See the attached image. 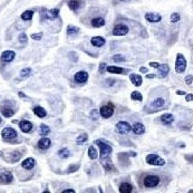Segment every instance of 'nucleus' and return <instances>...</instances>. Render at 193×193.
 <instances>
[{"label": "nucleus", "mask_w": 193, "mask_h": 193, "mask_svg": "<svg viewBox=\"0 0 193 193\" xmlns=\"http://www.w3.org/2000/svg\"><path fill=\"white\" fill-rule=\"evenodd\" d=\"M95 143L100 146V160L103 161V160H105V159H108L109 155H111V153H112V151H113L112 146H111V145H108V144H106L105 142H103V141H100V140L95 141Z\"/></svg>", "instance_id": "obj_1"}, {"label": "nucleus", "mask_w": 193, "mask_h": 193, "mask_svg": "<svg viewBox=\"0 0 193 193\" xmlns=\"http://www.w3.org/2000/svg\"><path fill=\"white\" fill-rule=\"evenodd\" d=\"M187 69V59L182 54H178L176 55V62H175V72L178 74H182L184 73V70Z\"/></svg>", "instance_id": "obj_2"}, {"label": "nucleus", "mask_w": 193, "mask_h": 193, "mask_svg": "<svg viewBox=\"0 0 193 193\" xmlns=\"http://www.w3.org/2000/svg\"><path fill=\"white\" fill-rule=\"evenodd\" d=\"M146 163L149 164V165H157V166H163L165 164V161L163 160L162 157H160L156 154H147L146 157Z\"/></svg>", "instance_id": "obj_3"}, {"label": "nucleus", "mask_w": 193, "mask_h": 193, "mask_svg": "<svg viewBox=\"0 0 193 193\" xmlns=\"http://www.w3.org/2000/svg\"><path fill=\"white\" fill-rule=\"evenodd\" d=\"M131 130L132 126L127 122H125V121H121V122L116 123V125H115V131L117 132L119 134H122V135L127 134Z\"/></svg>", "instance_id": "obj_4"}, {"label": "nucleus", "mask_w": 193, "mask_h": 193, "mask_svg": "<svg viewBox=\"0 0 193 193\" xmlns=\"http://www.w3.org/2000/svg\"><path fill=\"white\" fill-rule=\"evenodd\" d=\"M1 136L5 141H13L17 137V132L13 127H5L1 132Z\"/></svg>", "instance_id": "obj_5"}, {"label": "nucleus", "mask_w": 193, "mask_h": 193, "mask_svg": "<svg viewBox=\"0 0 193 193\" xmlns=\"http://www.w3.org/2000/svg\"><path fill=\"white\" fill-rule=\"evenodd\" d=\"M145 187H155L160 183V178L156 175H147L143 181Z\"/></svg>", "instance_id": "obj_6"}, {"label": "nucleus", "mask_w": 193, "mask_h": 193, "mask_svg": "<svg viewBox=\"0 0 193 193\" xmlns=\"http://www.w3.org/2000/svg\"><path fill=\"white\" fill-rule=\"evenodd\" d=\"M100 114L102 117L104 119H109L112 117L113 114H114V106L112 104H107V105H104L100 107Z\"/></svg>", "instance_id": "obj_7"}, {"label": "nucleus", "mask_w": 193, "mask_h": 193, "mask_svg": "<svg viewBox=\"0 0 193 193\" xmlns=\"http://www.w3.org/2000/svg\"><path fill=\"white\" fill-rule=\"evenodd\" d=\"M59 15V10L58 9H53V10H43L40 13V16H41V19H49V20H53V19H56Z\"/></svg>", "instance_id": "obj_8"}, {"label": "nucleus", "mask_w": 193, "mask_h": 193, "mask_svg": "<svg viewBox=\"0 0 193 193\" xmlns=\"http://www.w3.org/2000/svg\"><path fill=\"white\" fill-rule=\"evenodd\" d=\"M13 181V175L10 171H2L0 173V183L2 184H10Z\"/></svg>", "instance_id": "obj_9"}, {"label": "nucleus", "mask_w": 193, "mask_h": 193, "mask_svg": "<svg viewBox=\"0 0 193 193\" xmlns=\"http://www.w3.org/2000/svg\"><path fill=\"white\" fill-rule=\"evenodd\" d=\"M127 32H128V27L124 24H119L113 29V35L114 36H124Z\"/></svg>", "instance_id": "obj_10"}, {"label": "nucleus", "mask_w": 193, "mask_h": 193, "mask_svg": "<svg viewBox=\"0 0 193 193\" xmlns=\"http://www.w3.org/2000/svg\"><path fill=\"white\" fill-rule=\"evenodd\" d=\"M74 79L78 84H85L88 81V73L85 70H79L77 72L74 76Z\"/></svg>", "instance_id": "obj_11"}, {"label": "nucleus", "mask_w": 193, "mask_h": 193, "mask_svg": "<svg viewBox=\"0 0 193 193\" xmlns=\"http://www.w3.org/2000/svg\"><path fill=\"white\" fill-rule=\"evenodd\" d=\"M145 19L149 21V22H152V24H155V22H160L161 21V15L156 13H145Z\"/></svg>", "instance_id": "obj_12"}, {"label": "nucleus", "mask_w": 193, "mask_h": 193, "mask_svg": "<svg viewBox=\"0 0 193 193\" xmlns=\"http://www.w3.org/2000/svg\"><path fill=\"white\" fill-rule=\"evenodd\" d=\"M15 57H16V54H15V51H13V50H5L1 54V59H2V62H13V59H15Z\"/></svg>", "instance_id": "obj_13"}, {"label": "nucleus", "mask_w": 193, "mask_h": 193, "mask_svg": "<svg viewBox=\"0 0 193 193\" xmlns=\"http://www.w3.org/2000/svg\"><path fill=\"white\" fill-rule=\"evenodd\" d=\"M157 70H159V77L160 78H165L168 74L170 73V67H168V64H160L159 67H157Z\"/></svg>", "instance_id": "obj_14"}, {"label": "nucleus", "mask_w": 193, "mask_h": 193, "mask_svg": "<svg viewBox=\"0 0 193 193\" xmlns=\"http://www.w3.org/2000/svg\"><path fill=\"white\" fill-rule=\"evenodd\" d=\"M21 166L25 170H32L36 166V160L32 159V157H28V159H26L21 162Z\"/></svg>", "instance_id": "obj_15"}, {"label": "nucleus", "mask_w": 193, "mask_h": 193, "mask_svg": "<svg viewBox=\"0 0 193 193\" xmlns=\"http://www.w3.org/2000/svg\"><path fill=\"white\" fill-rule=\"evenodd\" d=\"M50 145H51V141H50L48 137H46V136H43V138H40V140L38 141V147H39L40 149H49Z\"/></svg>", "instance_id": "obj_16"}, {"label": "nucleus", "mask_w": 193, "mask_h": 193, "mask_svg": "<svg viewBox=\"0 0 193 193\" xmlns=\"http://www.w3.org/2000/svg\"><path fill=\"white\" fill-rule=\"evenodd\" d=\"M0 111L2 113V115L7 117V119H9V117H11L13 114H15V111H13V108H11V106H4L1 105L0 106Z\"/></svg>", "instance_id": "obj_17"}, {"label": "nucleus", "mask_w": 193, "mask_h": 193, "mask_svg": "<svg viewBox=\"0 0 193 193\" xmlns=\"http://www.w3.org/2000/svg\"><path fill=\"white\" fill-rule=\"evenodd\" d=\"M106 43L105 38L104 37H100V36H95L91 39V44L95 46V47H102V46H104Z\"/></svg>", "instance_id": "obj_18"}, {"label": "nucleus", "mask_w": 193, "mask_h": 193, "mask_svg": "<svg viewBox=\"0 0 193 193\" xmlns=\"http://www.w3.org/2000/svg\"><path fill=\"white\" fill-rule=\"evenodd\" d=\"M163 106H164V100L161 98V97H159V98H156L154 100L151 104H149V107H152L154 111H159V109H161Z\"/></svg>", "instance_id": "obj_19"}, {"label": "nucleus", "mask_w": 193, "mask_h": 193, "mask_svg": "<svg viewBox=\"0 0 193 193\" xmlns=\"http://www.w3.org/2000/svg\"><path fill=\"white\" fill-rule=\"evenodd\" d=\"M130 81H132V84H133L134 86H136V87H140V86L142 85V83H143V78H142L140 75L131 74V75H130Z\"/></svg>", "instance_id": "obj_20"}, {"label": "nucleus", "mask_w": 193, "mask_h": 193, "mask_svg": "<svg viewBox=\"0 0 193 193\" xmlns=\"http://www.w3.org/2000/svg\"><path fill=\"white\" fill-rule=\"evenodd\" d=\"M132 131L134 132L136 135H142L145 133V126L142 123H135V124L132 126Z\"/></svg>", "instance_id": "obj_21"}, {"label": "nucleus", "mask_w": 193, "mask_h": 193, "mask_svg": "<svg viewBox=\"0 0 193 193\" xmlns=\"http://www.w3.org/2000/svg\"><path fill=\"white\" fill-rule=\"evenodd\" d=\"M21 155H22V153H20V152H18V151H16V152H13V153H10L9 154V156H6L7 161L10 163H16L19 161V159L21 157Z\"/></svg>", "instance_id": "obj_22"}, {"label": "nucleus", "mask_w": 193, "mask_h": 193, "mask_svg": "<svg viewBox=\"0 0 193 193\" xmlns=\"http://www.w3.org/2000/svg\"><path fill=\"white\" fill-rule=\"evenodd\" d=\"M19 127H20V130L24 132V133H29L32 130V124H31L29 121H21L19 123Z\"/></svg>", "instance_id": "obj_23"}, {"label": "nucleus", "mask_w": 193, "mask_h": 193, "mask_svg": "<svg viewBox=\"0 0 193 193\" xmlns=\"http://www.w3.org/2000/svg\"><path fill=\"white\" fill-rule=\"evenodd\" d=\"M68 7L72 9V10H74V11H77L79 8H81V4H83V1L81 0H68Z\"/></svg>", "instance_id": "obj_24"}, {"label": "nucleus", "mask_w": 193, "mask_h": 193, "mask_svg": "<svg viewBox=\"0 0 193 193\" xmlns=\"http://www.w3.org/2000/svg\"><path fill=\"white\" fill-rule=\"evenodd\" d=\"M161 121H162L163 124L165 125H170L173 123V121H174V116L172 115V114H168V113H166V114H163L162 116H161Z\"/></svg>", "instance_id": "obj_25"}, {"label": "nucleus", "mask_w": 193, "mask_h": 193, "mask_svg": "<svg viewBox=\"0 0 193 193\" xmlns=\"http://www.w3.org/2000/svg\"><path fill=\"white\" fill-rule=\"evenodd\" d=\"M34 113H35L36 116L40 117V119H44V117H46V115H47L46 109L43 108L41 106H36V107H34Z\"/></svg>", "instance_id": "obj_26"}, {"label": "nucleus", "mask_w": 193, "mask_h": 193, "mask_svg": "<svg viewBox=\"0 0 193 193\" xmlns=\"http://www.w3.org/2000/svg\"><path fill=\"white\" fill-rule=\"evenodd\" d=\"M106 70L112 74H125V69L122 67H117V66H107Z\"/></svg>", "instance_id": "obj_27"}, {"label": "nucleus", "mask_w": 193, "mask_h": 193, "mask_svg": "<svg viewBox=\"0 0 193 193\" xmlns=\"http://www.w3.org/2000/svg\"><path fill=\"white\" fill-rule=\"evenodd\" d=\"M105 25V20L102 17H96V18L92 19V26L95 27V28H100V27H103Z\"/></svg>", "instance_id": "obj_28"}, {"label": "nucleus", "mask_w": 193, "mask_h": 193, "mask_svg": "<svg viewBox=\"0 0 193 193\" xmlns=\"http://www.w3.org/2000/svg\"><path fill=\"white\" fill-rule=\"evenodd\" d=\"M133 191V187H132L130 183H122L119 185V192L122 193H131Z\"/></svg>", "instance_id": "obj_29"}, {"label": "nucleus", "mask_w": 193, "mask_h": 193, "mask_svg": "<svg viewBox=\"0 0 193 193\" xmlns=\"http://www.w3.org/2000/svg\"><path fill=\"white\" fill-rule=\"evenodd\" d=\"M88 156H89L91 160H96L98 157V153H97V151L93 145L88 147Z\"/></svg>", "instance_id": "obj_30"}, {"label": "nucleus", "mask_w": 193, "mask_h": 193, "mask_svg": "<svg viewBox=\"0 0 193 193\" xmlns=\"http://www.w3.org/2000/svg\"><path fill=\"white\" fill-rule=\"evenodd\" d=\"M58 156L60 157V159H68L69 156H70V151H69L68 149H59L58 151Z\"/></svg>", "instance_id": "obj_31"}, {"label": "nucleus", "mask_w": 193, "mask_h": 193, "mask_svg": "<svg viewBox=\"0 0 193 193\" xmlns=\"http://www.w3.org/2000/svg\"><path fill=\"white\" fill-rule=\"evenodd\" d=\"M50 133V128L48 125L46 124H41L40 125V130H39V134L41 135V136H46V135H48Z\"/></svg>", "instance_id": "obj_32"}, {"label": "nucleus", "mask_w": 193, "mask_h": 193, "mask_svg": "<svg viewBox=\"0 0 193 193\" xmlns=\"http://www.w3.org/2000/svg\"><path fill=\"white\" fill-rule=\"evenodd\" d=\"M79 32V28L78 27H75V26H70L69 25L67 27V35L68 36H73V35H77Z\"/></svg>", "instance_id": "obj_33"}, {"label": "nucleus", "mask_w": 193, "mask_h": 193, "mask_svg": "<svg viewBox=\"0 0 193 193\" xmlns=\"http://www.w3.org/2000/svg\"><path fill=\"white\" fill-rule=\"evenodd\" d=\"M32 16H34V11L32 10H26L25 13H22V15H21V19L24 21H28V20L32 19Z\"/></svg>", "instance_id": "obj_34"}, {"label": "nucleus", "mask_w": 193, "mask_h": 193, "mask_svg": "<svg viewBox=\"0 0 193 193\" xmlns=\"http://www.w3.org/2000/svg\"><path fill=\"white\" fill-rule=\"evenodd\" d=\"M87 140H88V135L86 133H84V134H81L79 136L76 138V143L78 144V145H81L83 143H85Z\"/></svg>", "instance_id": "obj_35"}, {"label": "nucleus", "mask_w": 193, "mask_h": 193, "mask_svg": "<svg viewBox=\"0 0 193 193\" xmlns=\"http://www.w3.org/2000/svg\"><path fill=\"white\" fill-rule=\"evenodd\" d=\"M131 98L133 100H137V102H142L143 100V96H142V94L140 93V92H137V91H135V92H133V93L131 94Z\"/></svg>", "instance_id": "obj_36"}, {"label": "nucleus", "mask_w": 193, "mask_h": 193, "mask_svg": "<svg viewBox=\"0 0 193 193\" xmlns=\"http://www.w3.org/2000/svg\"><path fill=\"white\" fill-rule=\"evenodd\" d=\"M31 75V69L29 67H26L20 70V77L21 78H27Z\"/></svg>", "instance_id": "obj_37"}, {"label": "nucleus", "mask_w": 193, "mask_h": 193, "mask_svg": "<svg viewBox=\"0 0 193 193\" xmlns=\"http://www.w3.org/2000/svg\"><path fill=\"white\" fill-rule=\"evenodd\" d=\"M113 60H114L115 62H123L126 60V58H125L123 55L117 54V55H114V56H113Z\"/></svg>", "instance_id": "obj_38"}, {"label": "nucleus", "mask_w": 193, "mask_h": 193, "mask_svg": "<svg viewBox=\"0 0 193 193\" xmlns=\"http://www.w3.org/2000/svg\"><path fill=\"white\" fill-rule=\"evenodd\" d=\"M79 168V164H72L68 168H67V173H73V172H76L77 170Z\"/></svg>", "instance_id": "obj_39"}, {"label": "nucleus", "mask_w": 193, "mask_h": 193, "mask_svg": "<svg viewBox=\"0 0 193 193\" xmlns=\"http://www.w3.org/2000/svg\"><path fill=\"white\" fill-rule=\"evenodd\" d=\"M180 19H181V17L178 13H174L171 15V22H178Z\"/></svg>", "instance_id": "obj_40"}, {"label": "nucleus", "mask_w": 193, "mask_h": 193, "mask_svg": "<svg viewBox=\"0 0 193 193\" xmlns=\"http://www.w3.org/2000/svg\"><path fill=\"white\" fill-rule=\"evenodd\" d=\"M19 41H20V43H24V44H25V43H27V40H28V37H27V35H26V34H24V32H22V34H20V35H19Z\"/></svg>", "instance_id": "obj_41"}, {"label": "nucleus", "mask_w": 193, "mask_h": 193, "mask_svg": "<svg viewBox=\"0 0 193 193\" xmlns=\"http://www.w3.org/2000/svg\"><path fill=\"white\" fill-rule=\"evenodd\" d=\"M68 56H69V58L73 60V62H76L77 60H78V57H77V54H76V53H73V51H70V53L68 54Z\"/></svg>", "instance_id": "obj_42"}, {"label": "nucleus", "mask_w": 193, "mask_h": 193, "mask_svg": "<svg viewBox=\"0 0 193 193\" xmlns=\"http://www.w3.org/2000/svg\"><path fill=\"white\" fill-rule=\"evenodd\" d=\"M34 40H40L41 39V37H43V32H39V34H32L30 36Z\"/></svg>", "instance_id": "obj_43"}, {"label": "nucleus", "mask_w": 193, "mask_h": 193, "mask_svg": "<svg viewBox=\"0 0 193 193\" xmlns=\"http://www.w3.org/2000/svg\"><path fill=\"white\" fill-rule=\"evenodd\" d=\"M192 81H193L192 75H187V77H185V84L187 85H192Z\"/></svg>", "instance_id": "obj_44"}, {"label": "nucleus", "mask_w": 193, "mask_h": 193, "mask_svg": "<svg viewBox=\"0 0 193 193\" xmlns=\"http://www.w3.org/2000/svg\"><path fill=\"white\" fill-rule=\"evenodd\" d=\"M105 68H106V62H102V64L100 65V74H104Z\"/></svg>", "instance_id": "obj_45"}, {"label": "nucleus", "mask_w": 193, "mask_h": 193, "mask_svg": "<svg viewBox=\"0 0 193 193\" xmlns=\"http://www.w3.org/2000/svg\"><path fill=\"white\" fill-rule=\"evenodd\" d=\"M159 65H160V64H159V62H149V66H151V67H153V68H157V67H159Z\"/></svg>", "instance_id": "obj_46"}, {"label": "nucleus", "mask_w": 193, "mask_h": 193, "mask_svg": "<svg viewBox=\"0 0 193 193\" xmlns=\"http://www.w3.org/2000/svg\"><path fill=\"white\" fill-rule=\"evenodd\" d=\"M91 114H93V119H98V113H97V111H93V112L91 113Z\"/></svg>", "instance_id": "obj_47"}, {"label": "nucleus", "mask_w": 193, "mask_h": 193, "mask_svg": "<svg viewBox=\"0 0 193 193\" xmlns=\"http://www.w3.org/2000/svg\"><path fill=\"white\" fill-rule=\"evenodd\" d=\"M62 193H75L74 189H67V190H64Z\"/></svg>", "instance_id": "obj_48"}, {"label": "nucleus", "mask_w": 193, "mask_h": 193, "mask_svg": "<svg viewBox=\"0 0 193 193\" xmlns=\"http://www.w3.org/2000/svg\"><path fill=\"white\" fill-rule=\"evenodd\" d=\"M140 72H141V73H143V74H146L149 70H147L146 67H141V68H140Z\"/></svg>", "instance_id": "obj_49"}, {"label": "nucleus", "mask_w": 193, "mask_h": 193, "mask_svg": "<svg viewBox=\"0 0 193 193\" xmlns=\"http://www.w3.org/2000/svg\"><path fill=\"white\" fill-rule=\"evenodd\" d=\"M192 98H193V95H192V94H187V98H185V100H187V102H191V100H192Z\"/></svg>", "instance_id": "obj_50"}, {"label": "nucleus", "mask_w": 193, "mask_h": 193, "mask_svg": "<svg viewBox=\"0 0 193 193\" xmlns=\"http://www.w3.org/2000/svg\"><path fill=\"white\" fill-rule=\"evenodd\" d=\"M176 94H178V95H185V92H183V91H178Z\"/></svg>", "instance_id": "obj_51"}, {"label": "nucleus", "mask_w": 193, "mask_h": 193, "mask_svg": "<svg viewBox=\"0 0 193 193\" xmlns=\"http://www.w3.org/2000/svg\"><path fill=\"white\" fill-rule=\"evenodd\" d=\"M155 75L154 74H151V75H146V78H154Z\"/></svg>", "instance_id": "obj_52"}, {"label": "nucleus", "mask_w": 193, "mask_h": 193, "mask_svg": "<svg viewBox=\"0 0 193 193\" xmlns=\"http://www.w3.org/2000/svg\"><path fill=\"white\" fill-rule=\"evenodd\" d=\"M1 156H2V152H0V157H1Z\"/></svg>", "instance_id": "obj_53"}, {"label": "nucleus", "mask_w": 193, "mask_h": 193, "mask_svg": "<svg viewBox=\"0 0 193 193\" xmlns=\"http://www.w3.org/2000/svg\"><path fill=\"white\" fill-rule=\"evenodd\" d=\"M1 122H2V119H1V117H0V124H1Z\"/></svg>", "instance_id": "obj_54"}, {"label": "nucleus", "mask_w": 193, "mask_h": 193, "mask_svg": "<svg viewBox=\"0 0 193 193\" xmlns=\"http://www.w3.org/2000/svg\"><path fill=\"white\" fill-rule=\"evenodd\" d=\"M122 1H124V2H126V1H130V0H122Z\"/></svg>", "instance_id": "obj_55"}]
</instances>
